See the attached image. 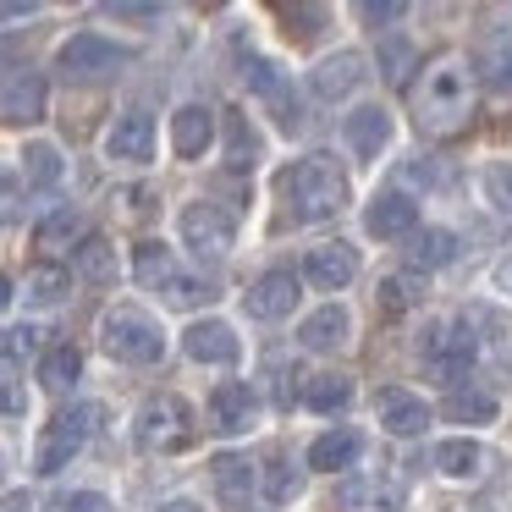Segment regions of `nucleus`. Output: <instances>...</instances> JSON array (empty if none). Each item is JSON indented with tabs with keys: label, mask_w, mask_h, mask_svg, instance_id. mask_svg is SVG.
Masks as SVG:
<instances>
[{
	"label": "nucleus",
	"mask_w": 512,
	"mask_h": 512,
	"mask_svg": "<svg viewBox=\"0 0 512 512\" xmlns=\"http://www.w3.org/2000/svg\"><path fill=\"white\" fill-rule=\"evenodd\" d=\"M474 116V67H468L457 50H441L419 67L413 83V122L424 138H452L468 127Z\"/></svg>",
	"instance_id": "1"
},
{
	"label": "nucleus",
	"mask_w": 512,
	"mask_h": 512,
	"mask_svg": "<svg viewBox=\"0 0 512 512\" xmlns=\"http://www.w3.org/2000/svg\"><path fill=\"white\" fill-rule=\"evenodd\" d=\"M281 199H287L292 221H331L347 204V177L331 155H303L298 166L281 177Z\"/></svg>",
	"instance_id": "2"
},
{
	"label": "nucleus",
	"mask_w": 512,
	"mask_h": 512,
	"mask_svg": "<svg viewBox=\"0 0 512 512\" xmlns=\"http://www.w3.org/2000/svg\"><path fill=\"white\" fill-rule=\"evenodd\" d=\"M100 347L116 358V364L144 369V364H160V358H166V331H160L144 309L116 303V309H105V320H100Z\"/></svg>",
	"instance_id": "3"
},
{
	"label": "nucleus",
	"mask_w": 512,
	"mask_h": 512,
	"mask_svg": "<svg viewBox=\"0 0 512 512\" xmlns=\"http://www.w3.org/2000/svg\"><path fill=\"white\" fill-rule=\"evenodd\" d=\"M100 419H105V408L100 402H78V408H61L56 419L39 430V446H34V474H61V468L72 463V457L89 446V435L100 430Z\"/></svg>",
	"instance_id": "4"
},
{
	"label": "nucleus",
	"mask_w": 512,
	"mask_h": 512,
	"mask_svg": "<svg viewBox=\"0 0 512 512\" xmlns=\"http://www.w3.org/2000/svg\"><path fill=\"white\" fill-rule=\"evenodd\" d=\"M133 446L149 457H171V452H182V446H193V408L182 397H171V391L149 397L144 408L133 413Z\"/></svg>",
	"instance_id": "5"
},
{
	"label": "nucleus",
	"mask_w": 512,
	"mask_h": 512,
	"mask_svg": "<svg viewBox=\"0 0 512 512\" xmlns=\"http://www.w3.org/2000/svg\"><path fill=\"white\" fill-rule=\"evenodd\" d=\"M133 276L144 281L149 292H160L171 309H199V303L210 298V292H204V281L188 276V270L177 265V254H171L166 243H155V237L133 248Z\"/></svg>",
	"instance_id": "6"
},
{
	"label": "nucleus",
	"mask_w": 512,
	"mask_h": 512,
	"mask_svg": "<svg viewBox=\"0 0 512 512\" xmlns=\"http://www.w3.org/2000/svg\"><path fill=\"white\" fill-rule=\"evenodd\" d=\"M177 226H182V243H188L199 259H210V265H221V259L237 248V221L221 210V204H210V199L182 204V221Z\"/></svg>",
	"instance_id": "7"
},
{
	"label": "nucleus",
	"mask_w": 512,
	"mask_h": 512,
	"mask_svg": "<svg viewBox=\"0 0 512 512\" xmlns=\"http://www.w3.org/2000/svg\"><path fill=\"white\" fill-rule=\"evenodd\" d=\"M419 353L430 358L435 369H446V375H457V369H468V364H474V353H479V336H474V325H468L463 314H435V320H424Z\"/></svg>",
	"instance_id": "8"
},
{
	"label": "nucleus",
	"mask_w": 512,
	"mask_h": 512,
	"mask_svg": "<svg viewBox=\"0 0 512 512\" xmlns=\"http://www.w3.org/2000/svg\"><path fill=\"white\" fill-rule=\"evenodd\" d=\"M243 78H248V89L276 111L281 133H303V105H298V94H292V78L276 67V61L248 50V56H243Z\"/></svg>",
	"instance_id": "9"
},
{
	"label": "nucleus",
	"mask_w": 512,
	"mask_h": 512,
	"mask_svg": "<svg viewBox=\"0 0 512 512\" xmlns=\"http://www.w3.org/2000/svg\"><path fill=\"white\" fill-rule=\"evenodd\" d=\"M127 61H133V50L105 39V34H72L67 45L56 50V67L67 72V78H111Z\"/></svg>",
	"instance_id": "10"
},
{
	"label": "nucleus",
	"mask_w": 512,
	"mask_h": 512,
	"mask_svg": "<svg viewBox=\"0 0 512 512\" xmlns=\"http://www.w3.org/2000/svg\"><path fill=\"white\" fill-rule=\"evenodd\" d=\"M402 485L386 474H347L331 496V512H397Z\"/></svg>",
	"instance_id": "11"
},
{
	"label": "nucleus",
	"mask_w": 512,
	"mask_h": 512,
	"mask_svg": "<svg viewBox=\"0 0 512 512\" xmlns=\"http://www.w3.org/2000/svg\"><path fill=\"white\" fill-rule=\"evenodd\" d=\"M298 298H303V276H292V270H265V276L243 292V309L254 314V320H287V314L298 309Z\"/></svg>",
	"instance_id": "12"
},
{
	"label": "nucleus",
	"mask_w": 512,
	"mask_h": 512,
	"mask_svg": "<svg viewBox=\"0 0 512 512\" xmlns=\"http://www.w3.org/2000/svg\"><path fill=\"white\" fill-rule=\"evenodd\" d=\"M353 276H358V248L342 243V237L303 254V281H309V287H320V292H342Z\"/></svg>",
	"instance_id": "13"
},
{
	"label": "nucleus",
	"mask_w": 512,
	"mask_h": 512,
	"mask_svg": "<svg viewBox=\"0 0 512 512\" xmlns=\"http://www.w3.org/2000/svg\"><path fill=\"white\" fill-rule=\"evenodd\" d=\"M364 232L380 243H397V237H419V204L408 193H375L364 210Z\"/></svg>",
	"instance_id": "14"
},
{
	"label": "nucleus",
	"mask_w": 512,
	"mask_h": 512,
	"mask_svg": "<svg viewBox=\"0 0 512 512\" xmlns=\"http://www.w3.org/2000/svg\"><path fill=\"white\" fill-rule=\"evenodd\" d=\"M105 155L122 160V166H144L155 155V116L149 111H122L105 133Z\"/></svg>",
	"instance_id": "15"
},
{
	"label": "nucleus",
	"mask_w": 512,
	"mask_h": 512,
	"mask_svg": "<svg viewBox=\"0 0 512 512\" xmlns=\"http://www.w3.org/2000/svg\"><path fill=\"white\" fill-rule=\"evenodd\" d=\"M375 419H380V430L386 435H424L430 430V402L424 397H413V391H402V386H386L375 397Z\"/></svg>",
	"instance_id": "16"
},
{
	"label": "nucleus",
	"mask_w": 512,
	"mask_h": 512,
	"mask_svg": "<svg viewBox=\"0 0 512 512\" xmlns=\"http://www.w3.org/2000/svg\"><path fill=\"white\" fill-rule=\"evenodd\" d=\"M364 78H369L364 56H358V50H336V56H325L320 67L309 72V89H314V100L336 105V100H347V94H353Z\"/></svg>",
	"instance_id": "17"
},
{
	"label": "nucleus",
	"mask_w": 512,
	"mask_h": 512,
	"mask_svg": "<svg viewBox=\"0 0 512 512\" xmlns=\"http://www.w3.org/2000/svg\"><path fill=\"white\" fill-rule=\"evenodd\" d=\"M45 105H50V83H45V72H34V67H12V78H6V122L12 127H28V122H39L45 116Z\"/></svg>",
	"instance_id": "18"
},
{
	"label": "nucleus",
	"mask_w": 512,
	"mask_h": 512,
	"mask_svg": "<svg viewBox=\"0 0 512 512\" xmlns=\"http://www.w3.org/2000/svg\"><path fill=\"white\" fill-rule=\"evenodd\" d=\"M182 353H188L193 364H237L243 342H237V331L226 320H193L188 331H182Z\"/></svg>",
	"instance_id": "19"
},
{
	"label": "nucleus",
	"mask_w": 512,
	"mask_h": 512,
	"mask_svg": "<svg viewBox=\"0 0 512 512\" xmlns=\"http://www.w3.org/2000/svg\"><path fill=\"white\" fill-rule=\"evenodd\" d=\"M210 419H215V430H226V435L254 430V419H259L254 386H248V380H221V386L210 391Z\"/></svg>",
	"instance_id": "20"
},
{
	"label": "nucleus",
	"mask_w": 512,
	"mask_h": 512,
	"mask_svg": "<svg viewBox=\"0 0 512 512\" xmlns=\"http://www.w3.org/2000/svg\"><path fill=\"white\" fill-rule=\"evenodd\" d=\"M342 138H347V149H353L358 160H380V149L391 144L386 105H353V111L342 116Z\"/></svg>",
	"instance_id": "21"
},
{
	"label": "nucleus",
	"mask_w": 512,
	"mask_h": 512,
	"mask_svg": "<svg viewBox=\"0 0 512 512\" xmlns=\"http://www.w3.org/2000/svg\"><path fill=\"white\" fill-rule=\"evenodd\" d=\"M210 144H215V111L199 100L182 105V111L171 116V149H177V160H199Z\"/></svg>",
	"instance_id": "22"
},
{
	"label": "nucleus",
	"mask_w": 512,
	"mask_h": 512,
	"mask_svg": "<svg viewBox=\"0 0 512 512\" xmlns=\"http://www.w3.org/2000/svg\"><path fill=\"white\" fill-rule=\"evenodd\" d=\"M358 452H364L358 430L336 424V430H325L320 441L309 446V468H314V474H342V468H353V463H358Z\"/></svg>",
	"instance_id": "23"
},
{
	"label": "nucleus",
	"mask_w": 512,
	"mask_h": 512,
	"mask_svg": "<svg viewBox=\"0 0 512 512\" xmlns=\"http://www.w3.org/2000/svg\"><path fill=\"white\" fill-rule=\"evenodd\" d=\"M347 331H353V314H347L342 303H325V309H314L309 320L298 325V342L314 347V353H331V347L347 342Z\"/></svg>",
	"instance_id": "24"
},
{
	"label": "nucleus",
	"mask_w": 512,
	"mask_h": 512,
	"mask_svg": "<svg viewBox=\"0 0 512 512\" xmlns=\"http://www.w3.org/2000/svg\"><path fill=\"white\" fill-rule=\"evenodd\" d=\"M210 479H215L221 507H243L248 490H254V463L237 457V452H221V457H210Z\"/></svg>",
	"instance_id": "25"
},
{
	"label": "nucleus",
	"mask_w": 512,
	"mask_h": 512,
	"mask_svg": "<svg viewBox=\"0 0 512 512\" xmlns=\"http://www.w3.org/2000/svg\"><path fill=\"white\" fill-rule=\"evenodd\" d=\"M485 446L479 441H468V435H452V441H441L435 446V468H441L446 479H479L485 474Z\"/></svg>",
	"instance_id": "26"
},
{
	"label": "nucleus",
	"mask_w": 512,
	"mask_h": 512,
	"mask_svg": "<svg viewBox=\"0 0 512 512\" xmlns=\"http://www.w3.org/2000/svg\"><path fill=\"white\" fill-rule=\"evenodd\" d=\"M67 292H72V270L50 265V259L28 265V276H23V298H28V303H39V309H56Z\"/></svg>",
	"instance_id": "27"
},
{
	"label": "nucleus",
	"mask_w": 512,
	"mask_h": 512,
	"mask_svg": "<svg viewBox=\"0 0 512 512\" xmlns=\"http://www.w3.org/2000/svg\"><path fill=\"white\" fill-rule=\"evenodd\" d=\"M303 402L314 413H342L353 402V375H336V369H320V375L303 380Z\"/></svg>",
	"instance_id": "28"
},
{
	"label": "nucleus",
	"mask_w": 512,
	"mask_h": 512,
	"mask_svg": "<svg viewBox=\"0 0 512 512\" xmlns=\"http://www.w3.org/2000/svg\"><path fill=\"white\" fill-rule=\"evenodd\" d=\"M259 133H254V122H248L243 111H226V166L232 171H254L259 166Z\"/></svg>",
	"instance_id": "29"
},
{
	"label": "nucleus",
	"mask_w": 512,
	"mask_h": 512,
	"mask_svg": "<svg viewBox=\"0 0 512 512\" xmlns=\"http://www.w3.org/2000/svg\"><path fill=\"white\" fill-rule=\"evenodd\" d=\"M17 160H23L17 171H23L28 193H45V188H56V182H61V171H67V166H61V149H56V144H28Z\"/></svg>",
	"instance_id": "30"
},
{
	"label": "nucleus",
	"mask_w": 512,
	"mask_h": 512,
	"mask_svg": "<svg viewBox=\"0 0 512 512\" xmlns=\"http://www.w3.org/2000/svg\"><path fill=\"white\" fill-rule=\"evenodd\" d=\"M72 265H78L83 281H94V287H111V281H116V248L105 243V237H83V243L72 248Z\"/></svg>",
	"instance_id": "31"
},
{
	"label": "nucleus",
	"mask_w": 512,
	"mask_h": 512,
	"mask_svg": "<svg viewBox=\"0 0 512 512\" xmlns=\"http://www.w3.org/2000/svg\"><path fill=\"white\" fill-rule=\"evenodd\" d=\"M78 375H83V353L72 342H56L45 358H39V386L45 391H67Z\"/></svg>",
	"instance_id": "32"
},
{
	"label": "nucleus",
	"mask_w": 512,
	"mask_h": 512,
	"mask_svg": "<svg viewBox=\"0 0 512 512\" xmlns=\"http://www.w3.org/2000/svg\"><path fill=\"white\" fill-rule=\"evenodd\" d=\"M72 237H83V215L72 210V204L50 210L45 221L34 226V248H45V254H56V248H72Z\"/></svg>",
	"instance_id": "33"
},
{
	"label": "nucleus",
	"mask_w": 512,
	"mask_h": 512,
	"mask_svg": "<svg viewBox=\"0 0 512 512\" xmlns=\"http://www.w3.org/2000/svg\"><path fill=\"white\" fill-rule=\"evenodd\" d=\"M408 259L419 270H441V265H452V259H457V237L446 232V226H424V232L413 237Z\"/></svg>",
	"instance_id": "34"
},
{
	"label": "nucleus",
	"mask_w": 512,
	"mask_h": 512,
	"mask_svg": "<svg viewBox=\"0 0 512 512\" xmlns=\"http://www.w3.org/2000/svg\"><path fill=\"white\" fill-rule=\"evenodd\" d=\"M446 419L490 424V419H496V397H490V391H452V397H446Z\"/></svg>",
	"instance_id": "35"
},
{
	"label": "nucleus",
	"mask_w": 512,
	"mask_h": 512,
	"mask_svg": "<svg viewBox=\"0 0 512 512\" xmlns=\"http://www.w3.org/2000/svg\"><path fill=\"white\" fill-rule=\"evenodd\" d=\"M45 353H50L45 325H23V320L6 325V358H12V364H23V358H45Z\"/></svg>",
	"instance_id": "36"
},
{
	"label": "nucleus",
	"mask_w": 512,
	"mask_h": 512,
	"mask_svg": "<svg viewBox=\"0 0 512 512\" xmlns=\"http://www.w3.org/2000/svg\"><path fill=\"white\" fill-rule=\"evenodd\" d=\"M474 67L485 72V83L496 94H512V45H485L474 56Z\"/></svg>",
	"instance_id": "37"
},
{
	"label": "nucleus",
	"mask_w": 512,
	"mask_h": 512,
	"mask_svg": "<svg viewBox=\"0 0 512 512\" xmlns=\"http://www.w3.org/2000/svg\"><path fill=\"white\" fill-rule=\"evenodd\" d=\"M479 188H485V204L496 215H512V166L507 160H490L485 177H479Z\"/></svg>",
	"instance_id": "38"
},
{
	"label": "nucleus",
	"mask_w": 512,
	"mask_h": 512,
	"mask_svg": "<svg viewBox=\"0 0 512 512\" xmlns=\"http://www.w3.org/2000/svg\"><path fill=\"white\" fill-rule=\"evenodd\" d=\"M298 485H303V479H298V468H292L287 457H276V463L265 468V496L276 501V507H281V501H292V496H298Z\"/></svg>",
	"instance_id": "39"
},
{
	"label": "nucleus",
	"mask_w": 512,
	"mask_h": 512,
	"mask_svg": "<svg viewBox=\"0 0 512 512\" xmlns=\"http://www.w3.org/2000/svg\"><path fill=\"white\" fill-rule=\"evenodd\" d=\"M375 303H380V314H402V309H408V281L386 276V281H380V292H375Z\"/></svg>",
	"instance_id": "40"
},
{
	"label": "nucleus",
	"mask_w": 512,
	"mask_h": 512,
	"mask_svg": "<svg viewBox=\"0 0 512 512\" xmlns=\"http://www.w3.org/2000/svg\"><path fill=\"white\" fill-rule=\"evenodd\" d=\"M56 512H116V507L100 496V490H72V496L56 501Z\"/></svg>",
	"instance_id": "41"
},
{
	"label": "nucleus",
	"mask_w": 512,
	"mask_h": 512,
	"mask_svg": "<svg viewBox=\"0 0 512 512\" xmlns=\"http://www.w3.org/2000/svg\"><path fill=\"white\" fill-rule=\"evenodd\" d=\"M358 17H364L369 28H380V23H397V17H408V6H397V0H364V6H358Z\"/></svg>",
	"instance_id": "42"
},
{
	"label": "nucleus",
	"mask_w": 512,
	"mask_h": 512,
	"mask_svg": "<svg viewBox=\"0 0 512 512\" xmlns=\"http://www.w3.org/2000/svg\"><path fill=\"white\" fill-rule=\"evenodd\" d=\"M105 17H116V23H160V6H105Z\"/></svg>",
	"instance_id": "43"
},
{
	"label": "nucleus",
	"mask_w": 512,
	"mask_h": 512,
	"mask_svg": "<svg viewBox=\"0 0 512 512\" xmlns=\"http://www.w3.org/2000/svg\"><path fill=\"white\" fill-rule=\"evenodd\" d=\"M408 45H386V56H380V67H386V78L391 83H402V78H408Z\"/></svg>",
	"instance_id": "44"
},
{
	"label": "nucleus",
	"mask_w": 512,
	"mask_h": 512,
	"mask_svg": "<svg viewBox=\"0 0 512 512\" xmlns=\"http://www.w3.org/2000/svg\"><path fill=\"white\" fill-rule=\"evenodd\" d=\"M490 281H496V292H507V298H512V248L496 259V270H490Z\"/></svg>",
	"instance_id": "45"
},
{
	"label": "nucleus",
	"mask_w": 512,
	"mask_h": 512,
	"mask_svg": "<svg viewBox=\"0 0 512 512\" xmlns=\"http://www.w3.org/2000/svg\"><path fill=\"white\" fill-rule=\"evenodd\" d=\"M287 23H303V34H314V23H325V12H320V6H292Z\"/></svg>",
	"instance_id": "46"
},
{
	"label": "nucleus",
	"mask_w": 512,
	"mask_h": 512,
	"mask_svg": "<svg viewBox=\"0 0 512 512\" xmlns=\"http://www.w3.org/2000/svg\"><path fill=\"white\" fill-rule=\"evenodd\" d=\"M6 413H12V419L23 413V391H17V380H6Z\"/></svg>",
	"instance_id": "47"
},
{
	"label": "nucleus",
	"mask_w": 512,
	"mask_h": 512,
	"mask_svg": "<svg viewBox=\"0 0 512 512\" xmlns=\"http://www.w3.org/2000/svg\"><path fill=\"white\" fill-rule=\"evenodd\" d=\"M39 6H23V0H6V23H17V17H34Z\"/></svg>",
	"instance_id": "48"
},
{
	"label": "nucleus",
	"mask_w": 512,
	"mask_h": 512,
	"mask_svg": "<svg viewBox=\"0 0 512 512\" xmlns=\"http://www.w3.org/2000/svg\"><path fill=\"white\" fill-rule=\"evenodd\" d=\"M155 512H204V507H199V501H182V496H177V501H160Z\"/></svg>",
	"instance_id": "49"
},
{
	"label": "nucleus",
	"mask_w": 512,
	"mask_h": 512,
	"mask_svg": "<svg viewBox=\"0 0 512 512\" xmlns=\"http://www.w3.org/2000/svg\"><path fill=\"white\" fill-rule=\"evenodd\" d=\"M6 512H28V496H6Z\"/></svg>",
	"instance_id": "50"
}]
</instances>
